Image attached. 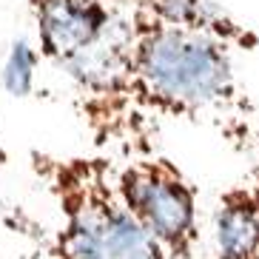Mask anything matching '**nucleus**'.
Wrapping results in <instances>:
<instances>
[{"instance_id": "obj_1", "label": "nucleus", "mask_w": 259, "mask_h": 259, "mask_svg": "<svg viewBox=\"0 0 259 259\" xmlns=\"http://www.w3.org/2000/svg\"><path fill=\"white\" fill-rule=\"evenodd\" d=\"M234 52L213 34L128 9L114 83L89 97V120L100 122L108 111L185 120L220 131L239 151L256 154L259 108L236 77Z\"/></svg>"}, {"instance_id": "obj_2", "label": "nucleus", "mask_w": 259, "mask_h": 259, "mask_svg": "<svg viewBox=\"0 0 259 259\" xmlns=\"http://www.w3.org/2000/svg\"><path fill=\"white\" fill-rule=\"evenodd\" d=\"M31 168L60 213L49 245L60 259H168L125 205L108 160L31 151Z\"/></svg>"}, {"instance_id": "obj_3", "label": "nucleus", "mask_w": 259, "mask_h": 259, "mask_svg": "<svg viewBox=\"0 0 259 259\" xmlns=\"http://www.w3.org/2000/svg\"><path fill=\"white\" fill-rule=\"evenodd\" d=\"M125 205L168 259H197L202 242L199 197L177 162L160 154L134 157L117 168Z\"/></svg>"}, {"instance_id": "obj_4", "label": "nucleus", "mask_w": 259, "mask_h": 259, "mask_svg": "<svg viewBox=\"0 0 259 259\" xmlns=\"http://www.w3.org/2000/svg\"><path fill=\"white\" fill-rule=\"evenodd\" d=\"M29 6L43 57L63 66L69 74L117 43L128 15V9L111 0H29Z\"/></svg>"}, {"instance_id": "obj_5", "label": "nucleus", "mask_w": 259, "mask_h": 259, "mask_svg": "<svg viewBox=\"0 0 259 259\" xmlns=\"http://www.w3.org/2000/svg\"><path fill=\"white\" fill-rule=\"evenodd\" d=\"M211 234L217 259H259V185L253 180L220 194Z\"/></svg>"}, {"instance_id": "obj_6", "label": "nucleus", "mask_w": 259, "mask_h": 259, "mask_svg": "<svg viewBox=\"0 0 259 259\" xmlns=\"http://www.w3.org/2000/svg\"><path fill=\"white\" fill-rule=\"evenodd\" d=\"M128 9H137L143 15L160 20L168 26H180V29H194L205 31L213 37L231 43L234 49H253L256 46V34L239 26L234 17L220 9L213 0H131Z\"/></svg>"}, {"instance_id": "obj_7", "label": "nucleus", "mask_w": 259, "mask_h": 259, "mask_svg": "<svg viewBox=\"0 0 259 259\" xmlns=\"http://www.w3.org/2000/svg\"><path fill=\"white\" fill-rule=\"evenodd\" d=\"M34 60L37 54L29 49L26 40H15L9 52V60L3 66V85L12 97H26L34 85Z\"/></svg>"}, {"instance_id": "obj_8", "label": "nucleus", "mask_w": 259, "mask_h": 259, "mask_svg": "<svg viewBox=\"0 0 259 259\" xmlns=\"http://www.w3.org/2000/svg\"><path fill=\"white\" fill-rule=\"evenodd\" d=\"M37 259H60V256H57V253H54L52 248H49V245H46V248H43V251L37 253Z\"/></svg>"}, {"instance_id": "obj_9", "label": "nucleus", "mask_w": 259, "mask_h": 259, "mask_svg": "<svg viewBox=\"0 0 259 259\" xmlns=\"http://www.w3.org/2000/svg\"><path fill=\"white\" fill-rule=\"evenodd\" d=\"M251 180L259 185V148H256V162H253V171H251Z\"/></svg>"}, {"instance_id": "obj_10", "label": "nucleus", "mask_w": 259, "mask_h": 259, "mask_svg": "<svg viewBox=\"0 0 259 259\" xmlns=\"http://www.w3.org/2000/svg\"><path fill=\"white\" fill-rule=\"evenodd\" d=\"M111 3H117V6H122V9H128L131 0H111Z\"/></svg>"}]
</instances>
